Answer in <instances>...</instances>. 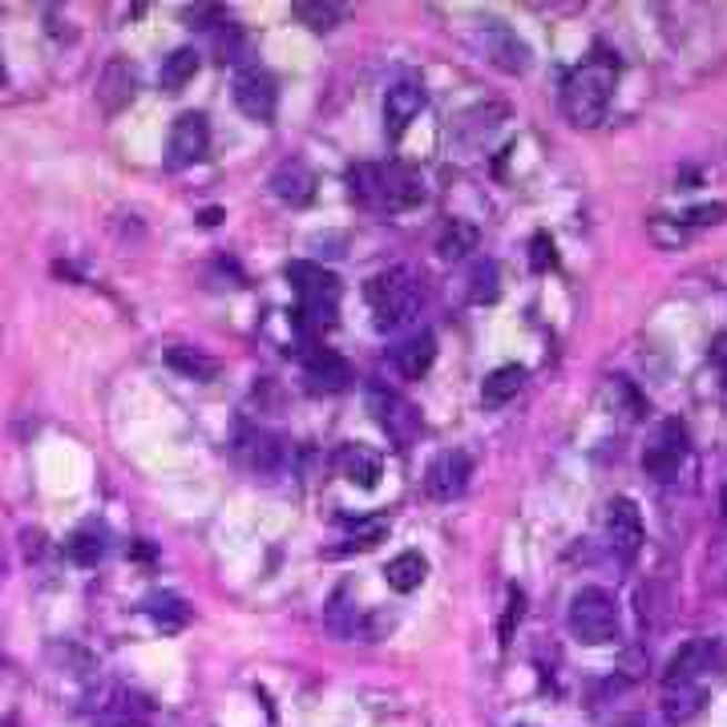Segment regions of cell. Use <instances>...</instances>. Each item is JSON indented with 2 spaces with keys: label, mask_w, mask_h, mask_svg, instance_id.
<instances>
[{
  "label": "cell",
  "mask_w": 727,
  "mask_h": 727,
  "mask_svg": "<svg viewBox=\"0 0 727 727\" xmlns=\"http://www.w3.org/2000/svg\"><path fill=\"white\" fill-rule=\"evenodd\" d=\"M615 78H618L615 57L594 53L574 69L571 78L562 81V110H566V118L578 130H594L606 118L610 98H615Z\"/></svg>",
  "instance_id": "6da1fadb"
},
{
  "label": "cell",
  "mask_w": 727,
  "mask_h": 727,
  "mask_svg": "<svg viewBox=\"0 0 727 727\" xmlns=\"http://www.w3.org/2000/svg\"><path fill=\"white\" fill-rule=\"evenodd\" d=\"M364 300H368L381 332H401V327H408L421 315L425 295H421V283L413 280V271L388 267L364 283Z\"/></svg>",
  "instance_id": "7a4b0ae2"
},
{
  "label": "cell",
  "mask_w": 727,
  "mask_h": 727,
  "mask_svg": "<svg viewBox=\"0 0 727 727\" xmlns=\"http://www.w3.org/2000/svg\"><path fill=\"white\" fill-rule=\"evenodd\" d=\"M287 280L300 295V315L312 327L336 324L340 315V280L336 271H324L320 263H287Z\"/></svg>",
  "instance_id": "3957f363"
},
{
  "label": "cell",
  "mask_w": 727,
  "mask_h": 727,
  "mask_svg": "<svg viewBox=\"0 0 727 727\" xmlns=\"http://www.w3.org/2000/svg\"><path fill=\"white\" fill-rule=\"evenodd\" d=\"M566 627L578 643H590V647H603V643H615L618 638V606L615 598L598 586H586L571 598V610H566Z\"/></svg>",
  "instance_id": "277c9868"
},
{
  "label": "cell",
  "mask_w": 727,
  "mask_h": 727,
  "mask_svg": "<svg viewBox=\"0 0 727 727\" xmlns=\"http://www.w3.org/2000/svg\"><path fill=\"white\" fill-rule=\"evenodd\" d=\"M368 413L376 416V425L388 433V441H396L401 448H408L421 433V413L404 401L401 392L392 388H372L368 392Z\"/></svg>",
  "instance_id": "5b68a950"
},
{
  "label": "cell",
  "mask_w": 727,
  "mask_h": 727,
  "mask_svg": "<svg viewBox=\"0 0 727 727\" xmlns=\"http://www.w3.org/2000/svg\"><path fill=\"white\" fill-rule=\"evenodd\" d=\"M231 93H235V105L239 113H246L251 122H263L267 125L271 118H275V105H280V90H275V78H271L267 69H239L235 73V85H231Z\"/></svg>",
  "instance_id": "8992f818"
},
{
  "label": "cell",
  "mask_w": 727,
  "mask_h": 727,
  "mask_svg": "<svg viewBox=\"0 0 727 727\" xmlns=\"http://www.w3.org/2000/svg\"><path fill=\"white\" fill-rule=\"evenodd\" d=\"M206 150H211V125H206V118L194 110L179 113L174 125H170V145H166L170 166L174 170L194 166V162L206 158Z\"/></svg>",
  "instance_id": "52a82bcc"
},
{
  "label": "cell",
  "mask_w": 727,
  "mask_h": 727,
  "mask_svg": "<svg viewBox=\"0 0 727 727\" xmlns=\"http://www.w3.org/2000/svg\"><path fill=\"white\" fill-rule=\"evenodd\" d=\"M683 457H687V428H683L679 421H663L655 441H650L647 453H643V469H647V477H655V482H672L675 473H679Z\"/></svg>",
  "instance_id": "ba28073f"
},
{
  "label": "cell",
  "mask_w": 727,
  "mask_h": 727,
  "mask_svg": "<svg viewBox=\"0 0 727 727\" xmlns=\"http://www.w3.org/2000/svg\"><path fill=\"white\" fill-rule=\"evenodd\" d=\"M469 473H473L469 457L461 448H445V453H436L433 465L425 469V493L433 502H453V497L465 493Z\"/></svg>",
  "instance_id": "9c48e42d"
},
{
  "label": "cell",
  "mask_w": 727,
  "mask_h": 727,
  "mask_svg": "<svg viewBox=\"0 0 727 727\" xmlns=\"http://www.w3.org/2000/svg\"><path fill=\"white\" fill-rule=\"evenodd\" d=\"M606 537H610V549H615L623 562H635L638 549H643V514L630 497H618L610 502V514H606Z\"/></svg>",
  "instance_id": "30bf717a"
},
{
  "label": "cell",
  "mask_w": 727,
  "mask_h": 727,
  "mask_svg": "<svg viewBox=\"0 0 727 727\" xmlns=\"http://www.w3.org/2000/svg\"><path fill=\"white\" fill-rule=\"evenodd\" d=\"M138 98V69L125 61V57H113V61H105V69H101L98 78V105L101 113H122L130 101Z\"/></svg>",
  "instance_id": "8fae6325"
},
{
  "label": "cell",
  "mask_w": 727,
  "mask_h": 727,
  "mask_svg": "<svg viewBox=\"0 0 727 727\" xmlns=\"http://www.w3.org/2000/svg\"><path fill=\"white\" fill-rule=\"evenodd\" d=\"M425 101L428 98L421 81H396L388 90V98H384V130H388V138H401L421 118Z\"/></svg>",
  "instance_id": "7c38bea8"
},
{
  "label": "cell",
  "mask_w": 727,
  "mask_h": 727,
  "mask_svg": "<svg viewBox=\"0 0 727 727\" xmlns=\"http://www.w3.org/2000/svg\"><path fill=\"white\" fill-rule=\"evenodd\" d=\"M711 659H716V643L711 638L683 643L672 659H667V667H663V687H687V683H695L711 667Z\"/></svg>",
  "instance_id": "4fadbf2b"
},
{
  "label": "cell",
  "mask_w": 727,
  "mask_h": 727,
  "mask_svg": "<svg viewBox=\"0 0 727 727\" xmlns=\"http://www.w3.org/2000/svg\"><path fill=\"white\" fill-rule=\"evenodd\" d=\"M271 194H275L280 202H287V206H307V202L315 199L312 166H307L303 158H287V162H280L275 174H271Z\"/></svg>",
  "instance_id": "5bb4252c"
},
{
  "label": "cell",
  "mask_w": 727,
  "mask_h": 727,
  "mask_svg": "<svg viewBox=\"0 0 727 727\" xmlns=\"http://www.w3.org/2000/svg\"><path fill=\"white\" fill-rule=\"evenodd\" d=\"M303 376H307V384L315 392H340L352 381V368H347V360L336 356L332 347H307L303 352Z\"/></svg>",
  "instance_id": "9a60e30c"
},
{
  "label": "cell",
  "mask_w": 727,
  "mask_h": 727,
  "mask_svg": "<svg viewBox=\"0 0 727 727\" xmlns=\"http://www.w3.org/2000/svg\"><path fill=\"white\" fill-rule=\"evenodd\" d=\"M336 469H340V477L352 482L356 489H376L384 477V461H381V453L368 445H340Z\"/></svg>",
  "instance_id": "2e32d148"
},
{
  "label": "cell",
  "mask_w": 727,
  "mask_h": 727,
  "mask_svg": "<svg viewBox=\"0 0 727 727\" xmlns=\"http://www.w3.org/2000/svg\"><path fill=\"white\" fill-rule=\"evenodd\" d=\"M482 49H485V57H489L493 65L505 69V73H526V69H529V49L522 46V41H517V37L509 33L502 21L485 24Z\"/></svg>",
  "instance_id": "e0dca14e"
},
{
  "label": "cell",
  "mask_w": 727,
  "mask_h": 727,
  "mask_svg": "<svg viewBox=\"0 0 727 727\" xmlns=\"http://www.w3.org/2000/svg\"><path fill=\"white\" fill-rule=\"evenodd\" d=\"M425 202V186L416 179L413 170L404 166H384V202L381 211H408V206H421Z\"/></svg>",
  "instance_id": "ac0fdd59"
},
{
  "label": "cell",
  "mask_w": 727,
  "mask_h": 727,
  "mask_svg": "<svg viewBox=\"0 0 727 727\" xmlns=\"http://www.w3.org/2000/svg\"><path fill=\"white\" fill-rule=\"evenodd\" d=\"M433 360H436L433 332H416V336H408L396 347V368H401V376H408V381H421V376L433 368Z\"/></svg>",
  "instance_id": "d6986e66"
},
{
  "label": "cell",
  "mask_w": 727,
  "mask_h": 727,
  "mask_svg": "<svg viewBox=\"0 0 727 727\" xmlns=\"http://www.w3.org/2000/svg\"><path fill=\"white\" fill-rule=\"evenodd\" d=\"M522 384H526V368H522V364H502V368H493L489 376H485L482 404L485 408H502V404H509L517 392H522Z\"/></svg>",
  "instance_id": "ffe728a7"
},
{
  "label": "cell",
  "mask_w": 727,
  "mask_h": 727,
  "mask_svg": "<svg viewBox=\"0 0 727 727\" xmlns=\"http://www.w3.org/2000/svg\"><path fill=\"white\" fill-rule=\"evenodd\" d=\"M428 574V562L416 554V549H404V554H396V558L384 566V582H388L396 594H413L421 582H425Z\"/></svg>",
  "instance_id": "44dd1931"
},
{
  "label": "cell",
  "mask_w": 727,
  "mask_h": 727,
  "mask_svg": "<svg viewBox=\"0 0 727 727\" xmlns=\"http://www.w3.org/2000/svg\"><path fill=\"white\" fill-rule=\"evenodd\" d=\"M166 364L174 372H182L186 381H199V384H206V381H214V376H219V360L206 356V352H199V347H186V344L170 347Z\"/></svg>",
  "instance_id": "7402d4cb"
},
{
  "label": "cell",
  "mask_w": 727,
  "mask_h": 727,
  "mask_svg": "<svg viewBox=\"0 0 727 727\" xmlns=\"http://www.w3.org/2000/svg\"><path fill=\"white\" fill-rule=\"evenodd\" d=\"M194 73H199V53H194V49H174V53L162 61V69H158V85L166 93H179L191 85Z\"/></svg>",
  "instance_id": "603a6c76"
},
{
  "label": "cell",
  "mask_w": 727,
  "mask_h": 727,
  "mask_svg": "<svg viewBox=\"0 0 727 727\" xmlns=\"http://www.w3.org/2000/svg\"><path fill=\"white\" fill-rule=\"evenodd\" d=\"M347 191L352 199L364 202V206H376L381 211L384 202V166H372V162H360V166L347 170Z\"/></svg>",
  "instance_id": "cb8c5ba5"
},
{
  "label": "cell",
  "mask_w": 727,
  "mask_h": 727,
  "mask_svg": "<svg viewBox=\"0 0 727 727\" xmlns=\"http://www.w3.org/2000/svg\"><path fill=\"white\" fill-rule=\"evenodd\" d=\"M145 615L154 618L162 630H182L186 627V618H191V610H186V603H182L179 594H150V598H145Z\"/></svg>",
  "instance_id": "d4e9b609"
},
{
  "label": "cell",
  "mask_w": 727,
  "mask_h": 727,
  "mask_svg": "<svg viewBox=\"0 0 727 727\" xmlns=\"http://www.w3.org/2000/svg\"><path fill=\"white\" fill-rule=\"evenodd\" d=\"M436 251H441V259H465L469 251H477V226L465 223V219H453L436 239Z\"/></svg>",
  "instance_id": "484cf974"
},
{
  "label": "cell",
  "mask_w": 727,
  "mask_h": 727,
  "mask_svg": "<svg viewBox=\"0 0 727 727\" xmlns=\"http://www.w3.org/2000/svg\"><path fill=\"white\" fill-rule=\"evenodd\" d=\"M239 453H243V461L255 473H271L280 465V445H275L267 433H246L243 441H239Z\"/></svg>",
  "instance_id": "4316f807"
},
{
  "label": "cell",
  "mask_w": 727,
  "mask_h": 727,
  "mask_svg": "<svg viewBox=\"0 0 727 727\" xmlns=\"http://www.w3.org/2000/svg\"><path fill=\"white\" fill-rule=\"evenodd\" d=\"M502 295V271H497V263L493 259H477L469 271V303H493Z\"/></svg>",
  "instance_id": "83f0119b"
},
{
  "label": "cell",
  "mask_w": 727,
  "mask_h": 727,
  "mask_svg": "<svg viewBox=\"0 0 727 727\" xmlns=\"http://www.w3.org/2000/svg\"><path fill=\"white\" fill-rule=\"evenodd\" d=\"M295 17H300V24H307L312 33H332L340 24V4H332V0H300V4H295Z\"/></svg>",
  "instance_id": "f1b7e54d"
},
{
  "label": "cell",
  "mask_w": 727,
  "mask_h": 727,
  "mask_svg": "<svg viewBox=\"0 0 727 727\" xmlns=\"http://www.w3.org/2000/svg\"><path fill=\"white\" fill-rule=\"evenodd\" d=\"M69 558L78 562V566H98L105 558V537H101V529H81V534L69 537Z\"/></svg>",
  "instance_id": "f546056e"
},
{
  "label": "cell",
  "mask_w": 727,
  "mask_h": 727,
  "mask_svg": "<svg viewBox=\"0 0 727 727\" xmlns=\"http://www.w3.org/2000/svg\"><path fill=\"white\" fill-rule=\"evenodd\" d=\"M667 716L672 719H691L699 707H704V687H695V683H687V687H667Z\"/></svg>",
  "instance_id": "4dcf8cb0"
},
{
  "label": "cell",
  "mask_w": 727,
  "mask_h": 727,
  "mask_svg": "<svg viewBox=\"0 0 727 727\" xmlns=\"http://www.w3.org/2000/svg\"><path fill=\"white\" fill-rule=\"evenodd\" d=\"M388 517H360L356 526L347 529V546L344 549H372L381 546L384 537H388Z\"/></svg>",
  "instance_id": "1f68e13d"
},
{
  "label": "cell",
  "mask_w": 727,
  "mask_h": 727,
  "mask_svg": "<svg viewBox=\"0 0 727 727\" xmlns=\"http://www.w3.org/2000/svg\"><path fill=\"white\" fill-rule=\"evenodd\" d=\"M182 17L191 21V29H214V24H226V12L219 4H194V9H182Z\"/></svg>",
  "instance_id": "d6a6232c"
},
{
  "label": "cell",
  "mask_w": 727,
  "mask_h": 727,
  "mask_svg": "<svg viewBox=\"0 0 727 727\" xmlns=\"http://www.w3.org/2000/svg\"><path fill=\"white\" fill-rule=\"evenodd\" d=\"M522 615H526V594L509 590V606H505V618H502V643H509V635H514V623H522Z\"/></svg>",
  "instance_id": "836d02e7"
},
{
  "label": "cell",
  "mask_w": 727,
  "mask_h": 727,
  "mask_svg": "<svg viewBox=\"0 0 727 727\" xmlns=\"http://www.w3.org/2000/svg\"><path fill=\"white\" fill-rule=\"evenodd\" d=\"M529 263H534V271H546L558 263V255H554V239L549 235H534V255H529Z\"/></svg>",
  "instance_id": "e575fe53"
},
{
  "label": "cell",
  "mask_w": 727,
  "mask_h": 727,
  "mask_svg": "<svg viewBox=\"0 0 727 727\" xmlns=\"http://www.w3.org/2000/svg\"><path fill=\"white\" fill-rule=\"evenodd\" d=\"M724 214H727L724 202H716V206H695V211L687 214V223H691V226H707V223H719Z\"/></svg>",
  "instance_id": "d590c367"
},
{
  "label": "cell",
  "mask_w": 727,
  "mask_h": 727,
  "mask_svg": "<svg viewBox=\"0 0 727 727\" xmlns=\"http://www.w3.org/2000/svg\"><path fill=\"white\" fill-rule=\"evenodd\" d=\"M719 514H724V522H727V485H724V497H719Z\"/></svg>",
  "instance_id": "8d00e7d4"
},
{
  "label": "cell",
  "mask_w": 727,
  "mask_h": 727,
  "mask_svg": "<svg viewBox=\"0 0 727 727\" xmlns=\"http://www.w3.org/2000/svg\"><path fill=\"white\" fill-rule=\"evenodd\" d=\"M618 727H647V724H643V719H623Z\"/></svg>",
  "instance_id": "74e56055"
}]
</instances>
